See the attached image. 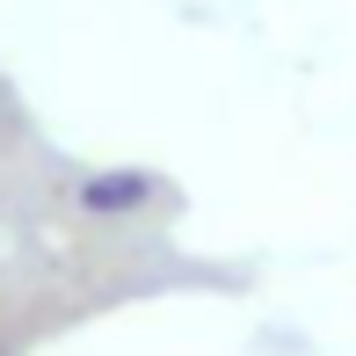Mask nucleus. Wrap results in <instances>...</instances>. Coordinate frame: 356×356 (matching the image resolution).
<instances>
[{"label":"nucleus","instance_id":"obj_1","mask_svg":"<svg viewBox=\"0 0 356 356\" xmlns=\"http://www.w3.org/2000/svg\"><path fill=\"white\" fill-rule=\"evenodd\" d=\"M153 197H160V182H153V175H138V168L80 175V211H88V218H131V211H145Z\"/></svg>","mask_w":356,"mask_h":356}]
</instances>
